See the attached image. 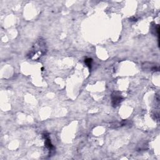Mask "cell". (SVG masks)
I'll use <instances>...</instances> for the list:
<instances>
[{
  "mask_svg": "<svg viewBox=\"0 0 160 160\" xmlns=\"http://www.w3.org/2000/svg\"><path fill=\"white\" fill-rule=\"evenodd\" d=\"M46 52V43L43 40L40 38L34 43L28 54V56L30 59H38L39 58L45 54Z\"/></svg>",
  "mask_w": 160,
  "mask_h": 160,
  "instance_id": "6da1fadb",
  "label": "cell"
},
{
  "mask_svg": "<svg viewBox=\"0 0 160 160\" xmlns=\"http://www.w3.org/2000/svg\"><path fill=\"white\" fill-rule=\"evenodd\" d=\"M123 101V97L120 91H114L111 94V103L113 107H117Z\"/></svg>",
  "mask_w": 160,
  "mask_h": 160,
  "instance_id": "7a4b0ae2",
  "label": "cell"
},
{
  "mask_svg": "<svg viewBox=\"0 0 160 160\" xmlns=\"http://www.w3.org/2000/svg\"><path fill=\"white\" fill-rule=\"evenodd\" d=\"M44 136L45 137V141H44V144H45L46 147L50 150V151H52L53 149H54V146L52 145L51 140L48 136V135H44Z\"/></svg>",
  "mask_w": 160,
  "mask_h": 160,
  "instance_id": "3957f363",
  "label": "cell"
},
{
  "mask_svg": "<svg viewBox=\"0 0 160 160\" xmlns=\"http://www.w3.org/2000/svg\"><path fill=\"white\" fill-rule=\"evenodd\" d=\"M85 64L87 65V66H88V68L91 69V66H92V63H93V59L91 58H86L85 60Z\"/></svg>",
  "mask_w": 160,
  "mask_h": 160,
  "instance_id": "277c9868",
  "label": "cell"
}]
</instances>
